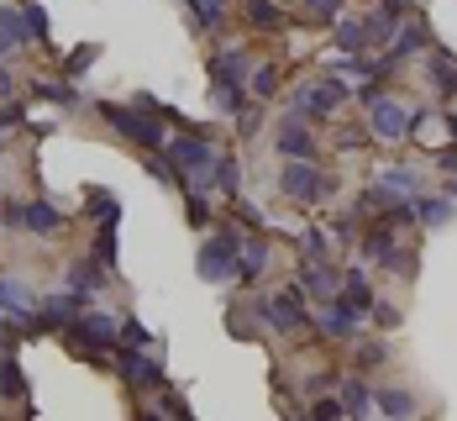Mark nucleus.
Wrapping results in <instances>:
<instances>
[{
    "label": "nucleus",
    "mask_w": 457,
    "mask_h": 421,
    "mask_svg": "<svg viewBox=\"0 0 457 421\" xmlns=\"http://www.w3.org/2000/svg\"><path fill=\"white\" fill-rule=\"evenodd\" d=\"M258 322H269L274 332H311V295L300 284H284V290H269L253 300Z\"/></svg>",
    "instance_id": "f257e3e1"
},
{
    "label": "nucleus",
    "mask_w": 457,
    "mask_h": 421,
    "mask_svg": "<svg viewBox=\"0 0 457 421\" xmlns=\"http://www.w3.org/2000/svg\"><path fill=\"white\" fill-rule=\"evenodd\" d=\"M95 111H100V116H105V122H111V127H116V132H121L127 142H137L142 153H158V147L169 142V127H163L158 116L137 111V105H116V100H100Z\"/></svg>",
    "instance_id": "f03ea898"
},
{
    "label": "nucleus",
    "mask_w": 457,
    "mask_h": 421,
    "mask_svg": "<svg viewBox=\"0 0 457 421\" xmlns=\"http://www.w3.org/2000/svg\"><path fill=\"white\" fill-rule=\"evenodd\" d=\"M337 174H326V169H316V158H284V169H278V189L289 195V200H331L337 195Z\"/></svg>",
    "instance_id": "7ed1b4c3"
},
{
    "label": "nucleus",
    "mask_w": 457,
    "mask_h": 421,
    "mask_svg": "<svg viewBox=\"0 0 457 421\" xmlns=\"http://www.w3.org/2000/svg\"><path fill=\"white\" fill-rule=\"evenodd\" d=\"M237 242H242L237 227H216V232L200 242V253H195V274H200L205 284L237 280Z\"/></svg>",
    "instance_id": "20e7f679"
},
{
    "label": "nucleus",
    "mask_w": 457,
    "mask_h": 421,
    "mask_svg": "<svg viewBox=\"0 0 457 421\" xmlns=\"http://www.w3.org/2000/svg\"><path fill=\"white\" fill-rule=\"evenodd\" d=\"M347 95L353 90H347L342 74H326V80H305V85H295V100H289V105H295L300 116H311V122H331V116L347 105Z\"/></svg>",
    "instance_id": "39448f33"
},
{
    "label": "nucleus",
    "mask_w": 457,
    "mask_h": 421,
    "mask_svg": "<svg viewBox=\"0 0 457 421\" xmlns=\"http://www.w3.org/2000/svg\"><path fill=\"white\" fill-rule=\"evenodd\" d=\"M311 332L326 337V342H353V337L363 332V316H358L342 295H331V300H320V311L311 316Z\"/></svg>",
    "instance_id": "423d86ee"
},
{
    "label": "nucleus",
    "mask_w": 457,
    "mask_h": 421,
    "mask_svg": "<svg viewBox=\"0 0 457 421\" xmlns=\"http://www.w3.org/2000/svg\"><path fill=\"white\" fill-rule=\"evenodd\" d=\"M426 47H431V27H426L420 16H405V21L395 27V38H389V53L378 58V74L389 80V74H395V69H400L405 58H415V53H426Z\"/></svg>",
    "instance_id": "0eeeda50"
},
{
    "label": "nucleus",
    "mask_w": 457,
    "mask_h": 421,
    "mask_svg": "<svg viewBox=\"0 0 457 421\" xmlns=\"http://www.w3.org/2000/svg\"><path fill=\"white\" fill-rule=\"evenodd\" d=\"M368 138H378V142L411 138V111H405L395 95H378V100L368 105Z\"/></svg>",
    "instance_id": "6e6552de"
},
{
    "label": "nucleus",
    "mask_w": 457,
    "mask_h": 421,
    "mask_svg": "<svg viewBox=\"0 0 457 421\" xmlns=\"http://www.w3.org/2000/svg\"><path fill=\"white\" fill-rule=\"evenodd\" d=\"M116 369H121V379H127L132 390H169V375H163L142 348H132V342L116 353Z\"/></svg>",
    "instance_id": "1a4fd4ad"
},
{
    "label": "nucleus",
    "mask_w": 457,
    "mask_h": 421,
    "mask_svg": "<svg viewBox=\"0 0 457 421\" xmlns=\"http://www.w3.org/2000/svg\"><path fill=\"white\" fill-rule=\"evenodd\" d=\"M274 147L284 158H316V138H311V116H300L295 105H289V116L278 122V138Z\"/></svg>",
    "instance_id": "9d476101"
},
{
    "label": "nucleus",
    "mask_w": 457,
    "mask_h": 421,
    "mask_svg": "<svg viewBox=\"0 0 457 421\" xmlns=\"http://www.w3.org/2000/svg\"><path fill=\"white\" fill-rule=\"evenodd\" d=\"M426 85L436 90V100H457V53L447 47H426Z\"/></svg>",
    "instance_id": "9b49d317"
},
{
    "label": "nucleus",
    "mask_w": 457,
    "mask_h": 421,
    "mask_svg": "<svg viewBox=\"0 0 457 421\" xmlns=\"http://www.w3.org/2000/svg\"><path fill=\"white\" fill-rule=\"evenodd\" d=\"M247 74H253V53L247 47H216L211 53V80L216 85H242L247 90Z\"/></svg>",
    "instance_id": "f8f14e48"
},
{
    "label": "nucleus",
    "mask_w": 457,
    "mask_h": 421,
    "mask_svg": "<svg viewBox=\"0 0 457 421\" xmlns=\"http://www.w3.org/2000/svg\"><path fill=\"white\" fill-rule=\"evenodd\" d=\"M295 284L311 295V300H331L337 290H342V274H337V264H316V258H300V274Z\"/></svg>",
    "instance_id": "ddd939ff"
},
{
    "label": "nucleus",
    "mask_w": 457,
    "mask_h": 421,
    "mask_svg": "<svg viewBox=\"0 0 457 421\" xmlns=\"http://www.w3.org/2000/svg\"><path fill=\"white\" fill-rule=\"evenodd\" d=\"M269 237H258V232H242V242H237V280L242 284H253L263 269H269Z\"/></svg>",
    "instance_id": "4468645a"
},
{
    "label": "nucleus",
    "mask_w": 457,
    "mask_h": 421,
    "mask_svg": "<svg viewBox=\"0 0 457 421\" xmlns=\"http://www.w3.org/2000/svg\"><path fill=\"white\" fill-rule=\"evenodd\" d=\"M453 216H457L453 195H426V189H420L411 200V222H420V227H447Z\"/></svg>",
    "instance_id": "2eb2a0df"
},
{
    "label": "nucleus",
    "mask_w": 457,
    "mask_h": 421,
    "mask_svg": "<svg viewBox=\"0 0 457 421\" xmlns=\"http://www.w3.org/2000/svg\"><path fill=\"white\" fill-rule=\"evenodd\" d=\"M32 311H37V300H32V290L21 280H11V274H0V316H16L21 327L32 322Z\"/></svg>",
    "instance_id": "dca6fc26"
},
{
    "label": "nucleus",
    "mask_w": 457,
    "mask_h": 421,
    "mask_svg": "<svg viewBox=\"0 0 457 421\" xmlns=\"http://www.w3.org/2000/svg\"><path fill=\"white\" fill-rule=\"evenodd\" d=\"M105 274H111V269H105L95 253H85V258H74V264H69V290H79V295H95V290L105 284Z\"/></svg>",
    "instance_id": "f3484780"
},
{
    "label": "nucleus",
    "mask_w": 457,
    "mask_h": 421,
    "mask_svg": "<svg viewBox=\"0 0 457 421\" xmlns=\"http://www.w3.org/2000/svg\"><path fill=\"white\" fill-rule=\"evenodd\" d=\"M337 295H342V300H347V306H353L358 316H368V311H373V300H378L363 269H347V274H342V290H337Z\"/></svg>",
    "instance_id": "a211bd4d"
},
{
    "label": "nucleus",
    "mask_w": 457,
    "mask_h": 421,
    "mask_svg": "<svg viewBox=\"0 0 457 421\" xmlns=\"http://www.w3.org/2000/svg\"><path fill=\"white\" fill-rule=\"evenodd\" d=\"M27 395H32V384L21 375L16 353H0V400H21V406H27Z\"/></svg>",
    "instance_id": "6ab92c4d"
},
{
    "label": "nucleus",
    "mask_w": 457,
    "mask_h": 421,
    "mask_svg": "<svg viewBox=\"0 0 457 421\" xmlns=\"http://www.w3.org/2000/svg\"><path fill=\"white\" fill-rule=\"evenodd\" d=\"M21 227H27V232H58V227H63V211H58L53 200H27V206H21Z\"/></svg>",
    "instance_id": "aec40b11"
},
{
    "label": "nucleus",
    "mask_w": 457,
    "mask_h": 421,
    "mask_svg": "<svg viewBox=\"0 0 457 421\" xmlns=\"http://www.w3.org/2000/svg\"><path fill=\"white\" fill-rule=\"evenodd\" d=\"M337 27V53H368V27H363V16H337L331 21Z\"/></svg>",
    "instance_id": "412c9836"
},
{
    "label": "nucleus",
    "mask_w": 457,
    "mask_h": 421,
    "mask_svg": "<svg viewBox=\"0 0 457 421\" xmlns=\"http://www.w3.org/2000/svg\"><path fill=\"white\" fill-rule=\"evenodd\" d=\"M337 395H342V411H347V417H368V411H373L368 379H337Z\"/></svg>",
    "instance_id": "4be33fe9"
},
{
    "label": "nucleus",
    "mask_w": 457,
    "mask_h": 421,
    "mask_svg": "<svg viewBox=\"0 0 457 421\" xmlns=\"http://www.w3.org/2000/svg\"><path fill=\"white\" fill-rule=\"evenodd\" d=\"M300 258H316V264H337V237L311 227V232H300Z\"/></svg>",
    "instance_id": "5701e85b"
},
{
    "label": "nucleus",
    "mask_w": 457,
    "mask_h": 421,
    "mask_svg": "<svg viewBox=\"0 0 457 421\" xmlns=\"http://www.w3.org/2000/svg\"><path fill=\"white\" fill-rule=\"evenodd\" d=\"M242 11H247V27H258V32H278V27L289 21V16L278 11L274 0H247Z\"/></svg>",
    "instance_id": "b1692460"
},
{
    "label": "nucleus",
    "mask_w": 457,
    "mask_h": 421,
    "mask_svg": "<svg viewBox=\"0 0 457 421\" xmlns=\"http://www.w3.org/2000/svg\"><path fill=\"white\" fill-rule=\"evenodd\" d=\"M373 411H384V417H415V395L411 390H373Z\"/></svg>",
    "instance_id": "393cba45"
},
{
    "label": "nucleus",
    "mask_w": 457,
    "mask_h": 421,
    "mask_svg": "<svg viewBox=\"0 0 457 421\" xmlns=\"http://www.w3.org/2000/svg\"><path fill=\"white\" fill-rule=\"evenodd\" d=\"M0 43L11 47V53L32 43V38H27V21H21V11H16V5H0Z\"/></svg>",
    "instance_id": "a878e982"
},
{
    "label": "nucleus",
    "mask_w": 457,
    "mask_h": 421,
    "mask_svg": "<svg viewBox=\"0 0 457 421\" xmlns=\"http://www.w3.org/2000/svg\"><path fill=\"white\" fill-rule=\"evenodd\" d=\"M231 122H237V138H258V127H263V100L247 95V100L231 111Z\"/></svg>",
    "instance_id": "bb28decb"
},
{
    "label": "nucleus",
    "mask_w": 457,
    "mask_h": 421,
    "mask_svg": "<svg viewBox=\"0 0 457 421\" xmlns=\"http://www.w3.org/2000/svg\"><path fill=\"white\" fill-rule=\"evenodd\" d=\"M85 206H90L95 222H116V227H121V200H116L111 189H85Z\"/></svg>",
    "instance_id": "cd10ccee"
},
{
    "label": "nucleus",
    "mask_w": 457,
    "mask_h": 421,
    "mask_svg": "<svg viewBox=\"0 0 457 421\" xmlns=\"http://www.w3.org/2000/svg\"><path fill=\"white\" fill-rule=\"evenodd\" d=\"M211 174H216V189H221V195H237V189H242V164H237L231 153H216Z\"/></svg>",
    "instance_id": "c85d7f7f"
},
{
    "label": "nucleus",
    "mask_w": 457,
    "mask_h": 421,
    "mask_svg": "<svg viewBox=\"0 0 457 421\" xmlns=\"http://www.w3.org/2000/svg\"><path fill=\"white\" fill-rule=\"evenodd\" d=\"M247 95H258V100H274V95H278V69H274V63H258V69L247 74Z\"/></svg>",
    "instance_id": "c756f323"
},
{
    "label": "nucleus",
    "mask_w": 457,
    "mask_h": 421,
    "mask_svg": "<svg viewBox=\"0 0 457 421\" xmlns=\"http://www.w3.org/2000/svg\"><path fill=\"white\" fill-rule=\"evenodd\" d=\"M90 253L105 264V269H116V258H121V253H116V222H100V232H95V248H90Z\"/></svg>",
    "instance_id": "7c9ffc66"
},
{
    "label": "nucleus",
    "mask_w": 457,
    "mask_h": 421,
    "mask_svg": "<svg viewBox=\"0 0 457 421\" xmlns=\"http://www.w3.org/2000/svg\"><path fill=\"white\" fill-rule=\"evenodd\" d=\"M32 95L37 100H58V105H79V90H69L63 80H32Z\"/></svg>",
    "instance_id": "2f4dec72"
},
{
    "label": "nucleus",
    "mask_w": 457,
    "mask_h": 421,
    "mask_svg": "<svg viewBox=\"0 0 457 421\" xmlns=\"http://www.w3.org/2000/svg\"><path fill=\"white\" fill-rule=\"evenodd\" d=\"M189 206V227H211V189H184Z\"/></svg>",
    "instance_id": "473e14b6"
},
{
    "label": "nucleus",
    "mask_w": 457,
    "mask_h": 421,
    "mask_svg": "<svg viewBox=\"0 0 457 421\" xmlns=\"http://www.w3.org/2000/svg\"><path fill=\"white\" fill-rule=\"evenodd\" d=\"M21 21H27V38L47 47V11L37 5V0H27V5H21Z\"/></svg>",
    "instance_id": "72a5a7b5"
},
{
    "label": "nucleus",
    "mask_w": 457,
    "mask_h": 421,
    "mask_svg": "<svg viewBox=\"0 0 457 421\" xmlns=\"http://www.w3.org/2000/svg\"><path fill=\"white\" fill-rule=\"evenodd\" d=\"M242 100H247V90H242V85H216V80H211V105H216V111H227V116H231Z\"/></svg>",
    "instance_id": "f704fd0d"
},
{
    "label": "nucleus",
    "mask_w": 457,
    "mask_h": 421,
    "mask_svg": "<svg viewBox=\"0 0 457 421\" xmlns=\"http://www.w3.org/2000/svg\"><path fill=\"white\" fill-rule=\"evenodd\" d=\"M253 316H258V311H253V300L231 306V311H227V332H231V337H253Z\"/></svg>",
    "instance_id": "c9c22d12"
},
{
    "label": "nucleus",
    "mask_w": 457,
    "mask_h": 421,
    "mask_svg": "<svg viewBox=\"0 0 457 421\" xmlns=\"http://www.w3.org/2000/svg\"><path fill=\"white\" fill-rule=\"evenodd\" d=\"M311 417H320V421H342V417H347V411H342V395H337V390L316 395V400H311Z\"/></svg>",
    "instance_id": "e433bc0d"
},
{
    "label": "nucleus",
    "mask_w": 457,
    "mask_h": 421,
    "mask_svg": "<svg viewBox=\"0 0 457 421\" xmlns=\"http://www.w3.org/2000/svg\"><path fill=\"white\" fill-rule=\"evenodd\" d=\"M95 58H100V43H85V47H74V53L63 58V69H69V74H85Z\"/></svg>",
    "instance_id": "4c0bfd02"
},
{
    "label": "nucleus",
    "mask_w": 457,
    "mask_h": 421,
    "mask_svg": "<svg viewBox=\"0 0 457 421\" xmlns=\"http://www.w3.org/2000/svg\"><path fill=\"white\" fill-rule=\"evenodd\" d=\"M389 358V342H358V369H378Z\"/></svg>",
    "instance_id": "58836bf2"
},
{
    "label": "nucleus",
    "mask_w": 457,
    "mask_h": 421,
    "mask_svg": "<svg viewBox=\"0 0 457 421\" xmlns=\"http://www.w3.org/2000/svg\"><path fill=\"white\" fill-rule=\"evenodd\" d=\"M305 11H311V21H326L331 27L342 16V0H305Z\"/></svg>",
    "instance_id": "ea45409f"
},
{
    "label": "nucleus",
    "mask_w": 457,
    "mask_h": 421,
    "mask_svg": "<svg viewBox=\"0 0 457 421\" xmlns=\"http://www.w3.org/2000/svg\"><path fill=\"white\" fill-rule=\"evenodd\" d=\"M21 322L16 316H0V353H16V342H21Z\"/></svg>",
    "instance_id": "a19ab883"
},
{
    "label": "nucleus",
    "mask_w": 457,
    "mask_h": 421,
    "mask_svg": "<svg viewBox=\"0 0 457 421\" xmlns=\"http://www.w3.org/2000/svg\"><path fill=\"white\" fill-rule=\"evenodd\" d=\"M373 11H378V16H384V21H389V27H400V21H405V16H411V0H378V5H373Z\"/></svg>",
    "instance_id": "79ce46f5"
},
{
    "label": "nucleus",
    "mask_w": 457,
    "mask_h": 421,
    "mask_svg": "<svg viewBox=\"0 0 457 421\" xmlns=\"http://www.w3.org/2000/svg\"><path fill=\"white\" fill-rule=\"evenodd\" d=\"M121 337H127L132 348H153V332L142 327V322H121Z\"/></svg>",
    "instance_id": "37998d69"
},
{
    "label": "nucleus",
    "mask_w": 457,
    "mask_h": 421,
    "mask_svg": "<svg viewBox=\"0 0 457 421\" xmlns=\"http://www.w3.org/2000/svg\"><path fill=\"white\" fill-rule=\"evenodd\" d=\"M326 390H337V375H326V369H320V375L305 379V395H326Z\"/></svg>",
    "instance_id": "c03bdc74"
},
{
    "label": "nucleus",
    "mask_w": 457,
    "mask_h": 421,
    "mask_svg": "<svg viewBox=\"0 0 457 421\" xmlns=\"http://www.w3.org/2000/svg\"><path fill=\"white\" fill-rule=\"evenodd\" d=\"M16 122H27V105H5V111H0V132H11Z\"/></svg>",
    "instance_id": "a18cd8bd"
},
{
    "label": "nucleus",
    "mask_w": 457,
    "mask_h": 421,
    "mask_svg": "<svg viewBox=\"0 0 457 421\" xmlns=\"http://www.w3.org/2000/svg\"><path fill=\"white\" fill-rule=\"evenodd\" d=\"M368 316H378V327H395V322H400V311H395V306H378V300H373Z\"/></svg>",
    "instance_id": "49530a36"
},
{
    "label": "nucleus",
    "mask_w": 457,
    "mask_h": 421,
    "mask_svg": "<svg viewBox=\"0 0 457 421\" xmlns=\"http://www.w3.org/2000/svg\"><path fill=\"white\" fill-rule=\"evenodd\" d=\"M0 222H5L11 232H16V227H21V206H0Z\"/></svg>",
    "instance_id": "de8ad7c7"
},
{
    "label": "nucleus",
    "mask_w": 457,
    "mask_h": 421,
    "mask_svg": "<svg viewBox=\"0 0 457 421\" xmlns=\"http://www.w3.org/2000/svg\"><path fill=\"white\" fill-rule=\"evenodd\" d=\"M11 90H16V80H11V69L0 63V100H11Z\"/></svg>",
    "instance_id": "09e8293b"
},
{
    "label": "nucleus",
    "mask_w": 457,
    "mask_h": 421,
    "mask_svg": "<svg viewBox=\"0 0 457 421\" xmlns=\"http://www.w3.org/2000/svg\"><path fill=\"white\" fill-rule=\"evenodd\" d=\"M163 411H174V417H189V406H184L179 395H163Z\"/></svg>",
    "instance_id": "8fccbe9b"
},
{
    "label": "nucleus",
    "mask_w": 457,
    "mask_h": 421,
    "mask_svg": "<svg viewBox=\"0 0 457 421\" xmlns=\"http://www.w3.org/2000/svg\"><path fill=\"white\" fill-rule=\"evenodd\" d=\"M200 5H205L211 16H227V0H200Z\"/></svg>",
    "instance_id": "3c124183"
},
{
    "label": "nucleus",
    "mask_w": 457,
    "mask_h": 421,
    "mask_svg": "<svg viewBox=\"0 0 457 421\" xmlns=\"http://www.w3.org/2000/svg\"><path fill=\"white\" fill-rule=\"evenodd\" d=\"M447 132H453V142H457V111H447Z\"/></svg>",
    "instance_id": "603ef678"
}]
</instances>
